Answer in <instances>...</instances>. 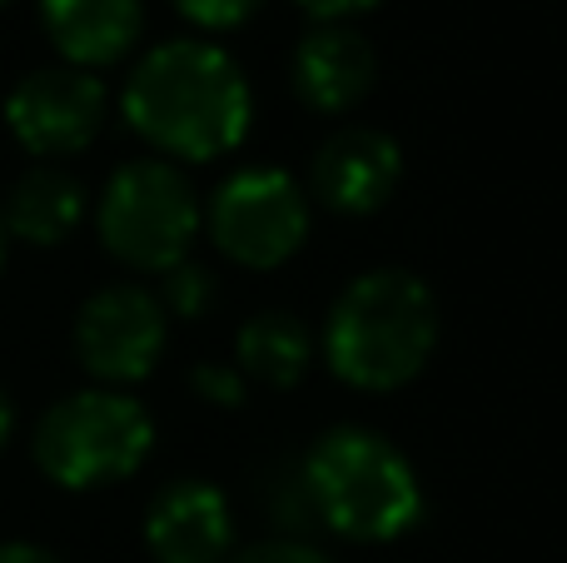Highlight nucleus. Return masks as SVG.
Segmentation results:
<instances>
[{"label":"nucleus","instance_id":"obj_3","mask_svg":"<svg viewBox=\"0 0 567 563\" xmlns=\"http://www.w3.org/2000/svg\"><path fill=\"white\" fill-rule=\"evenodd\" d=\"M299 489L313 519L349 544H393L423 519V484L409 454L363 424L323 429L303 454Z\"/></svg>","mask_w":567,"mask_h":563},{"label":"nucleus","instance_id":"obj_8","mask_svg":"<svg viewBox=\"0 0 567 563\" xmlns=\"http://www.w3.org/2000/svg\"><path fill=\"white\" fill-rule=\"evenodd\" d=\"M105 85L95 70L45 65L30 70L6 95V125L35 160H60L85 150L105 125Z\"/></svg>","mask_w":567,"mask_h":563},{"label":"nucleus","instance_id":"obj_19","mask_svg":"<svg viewBox=\"0 0 567 563\" xmlns=\"http://www.w3.org/2000/svg\"><path fill=\"white\" fill-rule=\"evenodd\" d=\"M373 6H379V0H299V10H309L313 20H349Z\"/></svg>","mask_w":567,"mask_h":563},{"label":"nucleus","instance_id":"obj_23","mask_svg":"<svg viewBox=\"0 0 567 563\" xmlns=\"http://www.w3.org/2000/svg\"><path fill=\"white\" fill-rule=\"evenodd\" d=\"M0 6H6V0H0Z\"/></svg>","mask_w":567,"mask_h":563},{"label":"nucleus","instance_id":"obj_13","mask_svg":"<svg viewBox=\"0 0 567 563\" xmlns=\"http://www.w3.org/2000/svg\"><path fill=\"white\" fill-rule=\"evenodd\" d=\"M0 219H6L10 239H25V245H40V249L65 245L75 235V225L85 219V185L60 165H30L10 185Z\"/></svg>","mask_w":567,"mask_h":563},{"label":"nucleus","instance_id":"obj_17","mask_svg":"<svg viewBox=\"0 0 567 563\" xmlns=\"http://www.w3.org/2000/svg\"><path fill=\"white\" fill-rule=\"evenodd\" d=\"M189 379H195V395L209 399V405H225V409H239V405H245V375H239V369L199 365Z\"/></svg>","mask_w":567,"mask_h":563},{"label":"nucleus","instance_id":"obj_1","mask_svg":"<svg viewBox=\"0 0 567 563\" xmlns=\"http://www.w3.org/2000/svg\"><path fill=\"white\" fill-rule=\"evenodd\" d=\"M125 120L165 160H219L239 150L255 120L249 80L215 40H165L125 80Z\"/></svg>","mask_w":567,"mask_h":563},{"label":"nucleus","instance_id":"obj_15","mask_svg":"<svg viewBox=\"0 0 567 563\" xmlns=\"http://www.w3.org/2000/svg\"><path fill=\"white\" fill-rule=\"evenodd\" d=\"M215 295H219V285H215V275H209L205 265H175V269H165V285H159V309L165 315H175V319H199L209 305H215Z\"/></svg>","mask_w":567,"mask_h":563},{"label":"nucleus","instance_id":"obj_22","mask_svg":"<svg viewBox=\"0 0 567 563\" xmlns=\"http://www.w3.org/2000/svg\"><path fill=\"white\" fill-rule=\"evenodd\" d=\"M6 245H10V235H6V219H0V269H6Z\"/></svg>","mask_w":567,"mask_h":563},{"label":"nucleus","instance_id":"obj_16","mask_svg":"<svg viewBox=\"0 0 567 563\" xmlns=\"http://www.w3.org/2000/svg\"><path fill=\"white\" fill-rule=\"evenodd\" d=\"M265 0H175V10L185 20H195L199 30H235L245 25Z\"/></svg>","mask_w":567,"mask_h":563},{"label":"nucleus","instance_id":"obj_12","mask_svg":"<svg viewBox=\"0 0 567 563\" xmlns=\"http://www.w3.org/2000/svg\"><path fill=\"white\" fill-rule=\"evenodd\" d=\"M50 45L75 70H100L130 55L145 30V0H40Z\"/></svg>","mask_w":567,"mask_h":563},{"label":"nucleus","instance_id":"obj_20","mask_svg":"<svg viewBox=\"0 0 567 563\" xmlns=\"http://www.w3.org/2000/svg\"><path fill=\"white\" fill-rule=\"evenodd\" d=\"M0 563H60V559L40 544H20V539H10V544H0Z\"/></svg>","mask_w":567,"mask_h":563},{"label":"nucleus","instance_id":"obj_5","mask_svg":"<svg viewBox=\"0 0 567 563\" xmlns=\"http://www.w3.org/2000/svg\"><path fill=\"white\" fill-rule=\"evenodd\" d=\"M100 239L105 249L130 269L145 275H165V269L185 265L189 245H195L205 209L199 195L179 165L169 160H130L110 175L105 195H100Z\"/></svg>","mask_w":567,"mask_h":563},{"label":"nucleus","instance_id":"obj_21","mask_svg":"<svg viewBox=\"0 0 567 563\" xmlns=\"http://www.w3.org/2000/svg\"><path fill=\"white\" fill-rule=\"evenodd\" d=\"M10 429H16V414H10V399H6V389H0V449L10 444Z\"/></svg>","mask_w":567,"mask_h":563},{"label":"nucleus","instance_id":"obj_4","mask_svg":"<svg viewBox=\"0 0 567 563\" xmlns=\"http://www.w3.org/2000/svg\"><path fill=\"white\" fill-rule=\"evenodd\" d=\"M155 449V419L120 389H80L50 405L35 424L30 454L60 489H105L130 479Z\"/></svg>","mask_w":567,"mask_h":563},{"label":"nucleus","instance_id":"obj_7","mask_svg":"<svg viewBox=\"0 0 567 563\" xmlns=\"http://www.w3.org/2000/svg\"><path fill=\"white\" fill-rule=\"evenodd\" d=\"M169 339V315L140 285H110L80 305L75 315V355L85 375L100 385H135L155 375Z\"/></svg>","mask_w":567,"mask_h":563},{"label":"nucleus","instance_id":"obj_6","mask_svg":"<svg viewBox=\"0 0 567 563\" xmlns=\"http://www.w3.org/2000/svg\"><path fill=\"white\" fill-rule=\"evenodd\" d=\"M205 225L225 259L245 269H279L284 259L299 255L303 235H309V195L289 170L249 165L235 170L209 195Z\"/></svg>","mask_w":567,"mask_h":563},{"label":"nucleus","instance_id":"obj_9","mask_svg":"<svg viewBox=\"0 0 567 563\" xmlns=\"http://www.w3.org/2000/svg\"><path fill=\"white\" fill-rule=\"evenodd\" d=\"M403 180V150L373 125H343L309 165V195L333 215H379Z\"/></svg>","mask_w":567,"mask_h":563},{"label":"nucleus","instance_id":"obj_11","mask_svg":"<svg viewBox=\"0 0 567 563\" xmlns=\"http://www.w3.org/2000/svg\"><path fill=\"white\" fill-rule=\"evenodd\" d=\"M145 549L155 563H225L235 549L229 499L205 479H175L145 509Z\"/></svg>","mask_w":567,"mask_h":563},{"label":"nucleus","instance_id":"obj_2","mask_svg":"<svg viewBox=\"0 0 567 563\" xmlns=\"http://www.w3.org/2000/svg\"><path fill=\"white\" fill-rule=\"evenodd\" d=\"M439 349V295L413 269L359 275L323 319V365L363 395H393Z\"/></svg>","mask_w":567,"mask_h":563},{"label":"nucleus","instance_id":"obj_18","mask_svg":"<svg viewBox=\"0 0 567 563\" xmlns=\"http://www.w3.org/2000/svg\"><path fill=\"white\" fill-rule=\"evenodd\" d=\"M225 563H329L313 544H299V539H269V544H255L245 554L225 559Z\"/></svg>","mask_w":567,"mask_h":563},{"label":"nucleus","instance_id":"obj_14","mask_svg":"<svg viewBox=\"0 0 567 563\" xmlns=\"http://www.w3.org/2000/svg\"><path fill=\"white\" fill-rule=\"evenodd\" d=\"M235 359H239V375L259 379L265 389H293L309 375L313 339L293 315L265 309V315L245 319V329L235 335Z\"/></svg>","mask_w":567,"mask_h":563},{"label":"nucleus","instance_id":"obj_10","mask_svg":"<svg viewBox=\"0 0 567 563\" xmlns=\"http://www.w3.org/2000/svg\"><path fill=\"white\" fill-rule=\"evenodd\" d=\"M293 95L313 115H349L379 80V50L349 20H319L293 45Z\"/></svg>","mask_w":567,"mask_h":563}]
</instances>
